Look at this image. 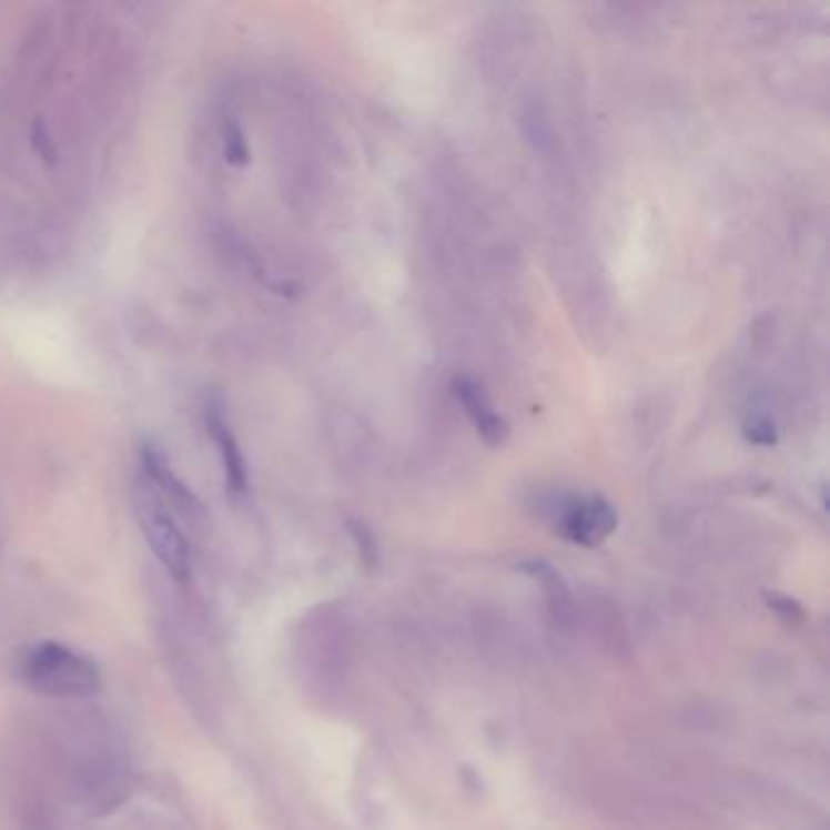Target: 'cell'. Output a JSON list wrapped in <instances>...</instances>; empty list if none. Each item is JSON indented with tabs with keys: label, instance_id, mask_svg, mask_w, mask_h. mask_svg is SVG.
Here are the masks:
<instances>
[{
	"label": "cell",
	"instance_id": "cell-2",
	"mask_svg": "<svg viewBox=\"0 0 830 830\" xmlns=\"http://www.w3.org/2000/svg\"><path fill=\"white\" fill-rule=\"evenodd\" d=\"M134 512L156 560L169 570L171 577H175V580H188V575H191V548H188V538L179 519H175L173 509L166 505V499H163L159 495V489L142 475L136 477L134 483Z\"/></svg>",
	"mask_w": 830,
	"mask_h": 830
},
{
	"label": "cell",
	"instance_id": "cell-8",
	"mask_svg": "<svg viewBox=\"0 0 830 830\" xmlns=\"http://www.w3.org/2000/svg\"><path fill=\"white\" fill-rule=\"evenodd\" d=\"M30 140H32V149L37 151V156H40L47 166H54L57 163V144L52 140V134H49L47 124L42 120H34L32 130H30Z\"/></svg>",
	"mask_w": 830,
	"mask_h": 830
},
{
	"label": "cell",
	"instance_id": "cell-1",
	"mask_svg": "<svg viewBox=\"0 0 830 830\" xmlns=\"http://www.w3.org/2000/svg\"><path fill=\"white\" fill-rule=\"evenodd\" d=\"M18 675L37 695L57 699L91 697L100 689L98 665L57 640L24 648L18 658Z\"/></svg>",
	"mask_w": 830,
	"mask_h": 830
},
{
	"label": "cell",
	"instance_id": "cell-9",
	"mask_svg": "<svg viewBox=\"0 0 830 830\" xmlns=\"http://www.w3.org/2000/svg\"><path fill=\"white\" fill-rule=\"evenodd\" d=\"M746 438L750 444L772 446V444H777L775 424L770 419H765V417H755L752 422L746 424Z\"/></svg>",
	"mask_w": 830,
	"mask_h": 830
},
{
	"label": "cell",
	"instance_id": "cell-7",
	"mask_svg": "<svg viewBox=\"0 0 830 830\" xmlns=\"http://www.w3.org/2000/svg\"><path fill=\"white\" fill-rule=\"evenodd\" d=\"M222 156L224 161L230 163V166H246V163L251 161V146H249V140L246 134L242 130V124H239V120L234 115H224L222 120Z\"/></svg>",
	"mask_w": 830,
	"mask_h": 830
},
{
	"label": "cell",
	"instance_id": "cell-6",
	"mask_svg": "<svg viewBox=\"0 0 830 830\" xmlns=\"http://www.w3.org/2000/svg\"><path fill=\"white\" fill-rule=\"evenodd\" d=\"M453 393H456L458 402L465 407V412H468V417L473 419L475 429L483 436L485 444L497 446L505 442L507 424L493 409V405H489L480 385L470 381V377H456V381H453Z\"/></svg>",
	"mask_w": 830,
	"mask_h": 830
},
{
	"label": "cell",
	"instance_id": "cell-4",
	"mask_svg": "<svg viewBox=\"0 0 830 830\" xmlns=\"http://www.w3.org/2000/svg\"><path fill=\"white\" fill-rule=\"evenodd\" d=\"M560 534L577 546L595 548L604 544L616 528V512L601 497H577L560 514Z\"/></svg>",
	"mask_w": 830,
	"mask_h": 830
},
{
	"label": "cell",
	"instance_id": "cell-3",
	"mask_svg": "<svg viewBox=\"0 0 830 830\" xmlns=\"http://www.w3.org/2000/svg\"><path fill=\"white\" fill-rule=\"evenodd\" d=\"M205 426H208L212 444H215L220 451L226 495L232 497V502L244 499L249 493L246 458H244L242 446H239V438L232 429L230 417H226L224 402L220 395H210L205 402Z\"/></svg>",
	"mask_w": 830,
	"mask_h": 830
},
{
	"label": "cell",
	"instance_id": "cell-5",
	"mask_svg": "<svg viewBox=\"0 0 830 830\" xmlns=\"http://www.w3.org/2000/svg\"><path fill=\"white\" fill-rule=\"evenodd\" d=\"M140 475L146 477V480L159 489V495L166 499V505L173 509V514L191 522L203 514L198 497L175 477L166 451L156 442H149V438L142 442L140 448Z\"/></svg>",
	"mask_w": 830,
	"mask_h": 830
}]
</instances>
